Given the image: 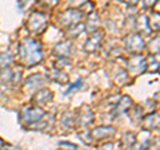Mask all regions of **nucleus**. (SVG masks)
<instances>
[{
	"label": "nucleus",
	"instance_id": "nucleus-1",
	"mask_svg": "<svg viewBox=\"0 0 160 150\" xmlns=\"http://www.w3.org/2000/svg\"><path fill=\"white\" fill-rule=\"evenodd\" d=\"M19 55L20 61L26 66H35L42 62L43 59V50L40 42L35 39H26L24 42L20 43L19 47Z\"/></svg>",
	"mask_w": 160,
	"mask_h": 150
},
{
	"label": "nucleus",
	"instance_id": "nucleus-2",
	"mask_svg": "<svg viewBox=\"0 0 160 150\" xmlns=\"http://www.w3.org/2000/svg\"><path fill=\"white\" fill-rule=\"evenodd\" d=\"M44 115H46V111L40 106H26L19 113V123L22 126L29 127L40 121Z\"/></svg>",
	"mask_w": 160,
	"mask_h": 150
},
{
	"label": "nucleus",
	"instance_id": "nucleus-3",
	"mask_svg": "<svg viewBox=\"0 0 160 150\" xmlns=\"http://www.w3.org/2000/svg\"><path fill=\"white\" fill-rule=\"evenodd\" d=\"M47 27V16L42 12H33L27 22V28L33 34L43 32Z\"/></svg>",
	"mask_w": 160,
	"mask_h": 150
},
{
	"label": "nucleus",
	"instance_id": "nucleus-4",
	"mask_svg": "<svg viewBox=\"0 0 160 150\" xmlns=\"http://www.w3.org/2000/svg\"><path fill=\"white\" fill-rule=\"evenodd\" d=\"M124 46L132 54H142L144 47H146V43H144L140 34H129L124 39Z\"/></svg>",
	"mask_w": 160,
	"mask_h": 150
},
{
	"label": "nucleus",
	"instance_id": "nucleus-5",
	"mask_svg": "<svg viewBox=\"0 0 160 150\" xmlns=\"http://www.w3.org/2000/svg\"><path fill=\"white\" fill-rule=\"evenodd\" d=\"M128 68L135 75H139L144 71H147V59L142 54H135L128 61Z\"/></svg>",
	"mask_w": 160,
	"mask_h": 150
},
{
	"label": "nucleus",
	"instance_id": "nucleus-6",
	"mask_svg": "<svg viewBox=\"0 0 160 150\" xmlns=\"http://www.w3.org/2000/svg\"><path fill=\"white\" fill-rule=\"evenodd\" d=\"M80 19H82V13L79 11H75V9H68L64 13H62V16L59 19V23L62 24L64 27H71L73 24H76L80 22Z\"/></svg>",
	"mask_w": 160,
	"mask_h": 150
},
{
	"label": "nucleus",
	"instance_id": "nucleus-7",
	"mask_svg": "<svg viewBox=\"0 0 160 150\" xmlns=\"http://www.w3.org/2000/svg\"><path fill=\"white\" fill-rule=\"evenodd\" d=\"M92 121H93V111L84 104L82 109H79L78 117H75V123L80 125V126H88Z\"/></svg>",
	"mask_w": 160,
	"mask_h": 150
},
{
	"label": "nucleus",
	"instance_id": "nucleus-8",
	"mask_svg": "<svg viewBox=\"0 0 160 150\" xmlns=\"http://www.w3.org/2000/svg\"><path fill=\"white\" fill-rule=\"evenodd\" d=\"M102 40H103V32L100 29H96V31L91 32V36L88 38V40L86 42V48L87 52H95L96 50L102 46Z\"/></svg>",
	"mask_w": 160,
	"mask_h": 150
},
{
	"label": "nucleus",
	"instance_id": "nucleus-9",
	"mask_svg": "<svg viewBox=\"0 0 160 150\" xmlns=\"http://www.w3.org/2000/svg\"><path fill=\"white\" fill-rule=\"evenodd\" d=\"M89 133H91L92 139H108L115 136L116 130L112 126H100L93 130H89Z\"/></svg>",
	"mask_w": 160,
	"mask_h": 150
},
{
	"label": "nucleus",
	"instance_id": "nucleus-10",
	"mask_svg": "<svg viewBox=\"0 0 160 150\" xmlns=\"http://www.w3.org/2000/svg\"><path fill=\"white\" fill-rule=\"evenodd\" d=\"M131 106H132V99L129 98V97H127V95H124V97L113 106V111H112L113 117L118 118V117H120V115H123V114L128 113V110L131 109Z\"/></svg>",
	"mask_w": 160,
	"mask_h": 150
},
{
	"label": "nucleus",
	"instance_id": "nucleus-11",
	"mask_svg": "<svg viewBox=\"0 0 160 150\" xmlns=\"http://www.w3.org/2000/svg\"><path fill=\"white\" fill-rule=\"evenodd\" d=\"M47 81V77H44L42 74H35L27 78L26 81V90L27 91H36L38 88H40L44 84V82Z\"/></svg>",
	"mask_w": 160,
	"mask_h": 150
},
{
	"label": "nucleus",
	"instance_id": "nucleus-12",
	"mask_svg": "<svg viewBox=\"0 0 160 150\" xmlns=\"http://www.w3.org/2000/svg\"><path fill=\"white\" fill-rule=\"evenodd\" d=\"M52 91L48 88H39L33 95V102L36 103V106H43V104L48 103L49 101H52Z\"/></svg>",
	"mask_w": 160,
	"mask_h": 150
},
{
	"label": "nucleus",
	"instance_id": "nucleus-13",
	"mask_svg": "<svg viewBox=\"0 0 160 150\" xmlns=\"http://www.w3.org/2000/svg\"><path fill=\"white\" fill-rule=\"evenodd\" d=\"M143 127L146 130H155L159 129V114L158 113H151L149 115L143 118Z\"/></svg>",
	"mask_w": 160,
	"mask_h": 150
},
{
	"label": "nucleus",
	"instance_id": "nucleus-14",
	"mask_svg": "<svg viewBox=\"0 0 160 150\" xmlns=\"http://www.w3.org/2000/svg\"><path fill=\"white\" fill-rule=\"evenodd\" d=\"M71 50H72V42L66 40V42L59 43L58 46L55 47L53 52H55V55H58V56L64 58V56H68V55L71 54Z\"/></svg>",
	"mask_w": 160,
	"mask_h": 150
},
{
	"label": "nucleus",
	"instance_id": "nucleus-15",
	"mask_svg": "<svg viewBox=\"0 0 160 150\" xmlns=\"http://www.w3.org/2000/svg\"><path fill=\"white\" fill-rule=\"evenodd\" d=\"M136 29H138V34L140 35H148L149 32L152 31L149 28V24H148V18L147 16H140L138 20H136Z\"/></svg>",
	"mask_w": 160,
	"mask_h": 150
},
{
	"label": "nucleus",
	"instance_id": "nucleus-16",
	"mask_svg": "<svg viewBox=\"0 0 160 150\" xmlns=\"http://www.w3.org/2000/svg\"><path fill=\"white\" fill-rule=\"evenodd\" d=\"M84 29H86V24L84 23H76V24H73V26H71V27H68V36L69 38H76V36H79L80 34H82Z\"/></svg>",
	"mask_w": 160,
	"mask_h": 150
},
{
	"label": "nucleus",
	"instance_id": "nucleus-17",
	"mask_svg": "<svg viewBox=\"0 0 160 150\" xmlns=\"http://www.w3.org/2000/svg\"><path fill=\"white\" fill-rule=\"evenodd\" d=\"M136 141H138L136 134H133V133H131V131H128V133H126V134L123 136V141H122V143H123L126 147H133V145L136 143Z\"/></svg>",
	"mask_w": 160,
	"mask_h": 150
},
{
	"label": "nucleus",
	"instance_id": "nucleus-18",
	"mask_svg": "<svg viewBox=\"0 0 160 150\" xmlns=\"http://www.w3.org/2000/svg\"><path fill=\"white\" fill-rule=\"evenodd\" d=\"M13 62V55L11 52H2L0 54V68H6Z\"/></svg>",
	"mask_w": 160,
	"mask_h": 150
},
{
	"label": "nucleus",
	"instance_id": "nucleus-19",
	"mask_svg": "<svg viewBox=\"0 0 160 150\" xmlns=\"http://www.w3.org/2000/svg\"><path fill=\"white\" fill-rule=\"evenodd\" d=\"M62 125L66 129H72L75 126V117H72V114H64V117L62 119Z\"/></svg>",
	"mask_w": 160,
	"mask_h": 150
},
{
	"label": "nucleus",
	"instance_id": "nucleus-20",
	"mask_svg": "<svg viewBox=\"0 0 160 150\" xmlns=\"http://www.w3.org/2000/svg\"><path fill=\"white\" fill-rule=\"evenodd\" d=\"M69 59L67 58V56H64V58H60L59 61H58V64H56V68L58 70H62V68H64V67H67V66H69Z\"/></svg>",
	"mask_w": 160,
	"mask_h": 150
},
{
	"label": "nucleus",
	"instance_id": "nucleus-21",
	"mask_svg": "<svg viewBox=\"0 0 160 150\" xmlns=\"http://www.w3.org/2000/svg\"><path fill=\"white\" fill-rule=\"evenodd\" d=\"M82 86H83V82L82 81H78V82H75L73 84H71V86L68 87V90L66 93H64V95H68L69 93H72L73 90H78V88H82Z\"/></svg>",
	"mask_w": 160,
	"mask_h": 150
},
{
	"label": "nucleus",
	"instance_id": "nucleus-22",
	"mask_svg": "<svg viewBox=\"0 0 160 150\" xmlns=\"http://www.w3.org/2000/svg\"><path fill=\"white\" fill-rule=\"evenodd\" d=\"M60 146H68V147H72V149H78V145L71 143V142H59Z\"/></svg>",
	"mask_w": 160,
	"mask_h": 150
},
{
	"label": "nucleus",
	"instance_id": "nucleus-23",
	"mask_svg": "<svg viewBox=\"0 0 160 150\" xmlns=\"http://www.w3.org/2000/svg\"><path fill=\"white\" fill-rule=\"evenodd\" d=\"M153 3H155V0H144V6L146 7H151Z\"/></svg>",
	"mask_w": 160,
	"mask_h": 150
},
{
	"label": "nucleus",
	"instance_id": "nucleus-24",
	"mask_svg": "<svg viewBox=\"0 0 160 150\" xmlns=\"http://www.w3.org/2000/svg\"><path fill=\"white\" fill-rule=\"evenodd\" d=\"M122 2H124V3H128V4H136L139 0H122Z\"/></svg>",
	"mask_w": 160,
	"mask_h": 150
},
{
	"label": "nucleus",
	"instance_id": "nucleus-25",
	"mask_svg": "<svg viewBox=\"0 0 160 150\" xmlns=\"http://www.w3.org/2000/svg\"><path fill=\"white\" fill-rule=\"evenodd\" d=\"M106 147H112V149H113V143H106V145H102V149H106Z\"/></svg>",
	"mask_w": 160,
	"mask_h": 150
},
{
	"label": "nucleus",
	"instance_id": "nucleus-26",
	"mask_svg": "<svg viewBox=\"0 0 160 150\" xmlns=\"http://www.w3.org/2000/svg\"><path fill=\"white\" fill-rule=\"evenodd\" d=\"M2 146H4V143H3V141H2V139H0V147H2Z\"/></svg>",
	"mask_w": 160,
	"mask_h": 150
}]
</instances>
